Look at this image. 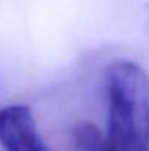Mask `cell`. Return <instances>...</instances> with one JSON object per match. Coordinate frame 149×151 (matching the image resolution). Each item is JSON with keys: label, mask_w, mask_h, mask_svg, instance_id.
I'll list each match as a JSON object with an SVG mask.
<instances>
[{"label": "cell", "mask_w": 149, "mask_h": 151, "mask_svg": "<svg viewBox=\"0 0 149 151\" xmlns=\"http://www.w3.org/2000/svg\"><path fill=\"white\" fill-rule=\"evenodd\" d=\"M75 151H104V135L94 123H78L72 131Z\"/></svg>", "instance_id": "3"}, {"label": "cell", "mask_w": 149, "mask_h": 151, "mask_svg": "<svg viewBox=\"0 0 149 151\" xmlns=\"http://www.w3.org/2000/svg\"><path fill=\"white\" fill-rule=\"evenodd\" d=\"M108 128L104 151H149V78L135 62L118 60L105 72Z\"/></svg>", "instance_id": "1"}, {"label": "cell", "mask_w": 149, "mask_h": 151, "mask_svg": "<svg viewBox=\"0 0 149 151\" xmlns=\"http://www.w3.org/2000/svg\"><path fill=\"white\" fill-rule=\"evenodd\" d=\"M0 144L4 151H50L31 109L22 104L0 109Z\"/></svg>", "instance_id": "2"}]
</instances>
